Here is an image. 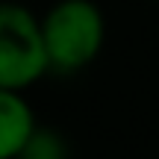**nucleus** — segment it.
Listing matches in <instances>:
<instances>
[{
  "instance_id": "f257e3e1",
  "label": "nucleus",
  "mask_w": 159,
  "mask_h": 159,
  "mask_svg": "<svg viewBox=\"0 0 159 159\" xmlns=\"http://www.w3.org/2000/svg\"><path fill=\"white\" fill-rule=\"evenodd\" d=\"M50 74L71 77L89 68L103 50L106 18L94 0H56L41 15Z\"/></svg>"
},
{
  "instance_id": "f03ea898",
  "label": "nucleus",
  "mask_w": 159,
  "mask_h": 159,
  "mask_svg": "<svg viewBox=\"0 0 159 159\" xmlns=\"http://www.w3.org/2000/svg\"><path fill=\"white\" fill-rule=\"evenodd\" d=\"M47 68L41 18L24 3L0 0V89H30Z\"/></svg>"
},
{
  "instance_id": "7ed1b4c3",
  "label": "nucleus",
  "mask_w": 159,
  "mask_h": 159,
  "mask_svg": "<svg viewBox=\"0 0 159 159\" xmlns=\"http://www.w3.org/2000/svg\"><path fill=\"white\" fill-rule=\"evenodd\" d=\"M35 127L39 121L24 91L0 89V159H18Z\"/></svg>"
},
{
  "instance_id": "20e7f679",
  "label": "nucleus",
  "mask_w": 159,
  "mask_h": 159,
  "mask_svg": "<svg viewBox=\"0 0 159 159\" xmlns=\"http://www.w3.org/2000/svg\"><path fill=\"white\" fill-rule=\"evenodd\" d=\"M18 159H71V148L59 130L39 124L27 139L24 150L18 153Z\"/></svg>"
}]
</instances>
